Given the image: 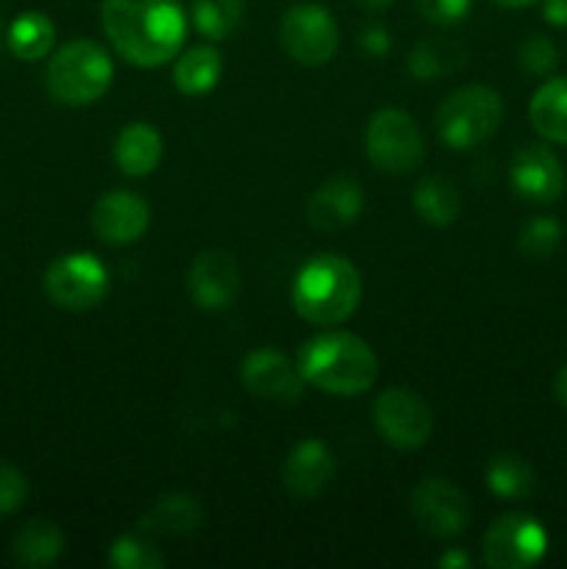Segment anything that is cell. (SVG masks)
Wrapping results in <instances>:
<instances>
[{"instance_id": "cell-1", "label": "cell", "mask_w": 567, "mask_h": 569, "mask_svg": "<svg viewBox=\"0 0 567 569\" xmlns=\"http://www.w3.org/2000/svg\"><path fill=\"white\" fill-rule=\"evenodd\" d=\"M100 26L117 53L133 67H161L187 39V14L178 0H103Z\"/></svg>"}, {"instance_id": "cell-2", "label": "cell", "mask_w": 567, "mask_h": 569, "mask_svg": "<svg viewBox=\"0 0 567 569\" xmlns=\"http://www.w3.org/2000/svg\"><path fill=\"white\" fill-rule=\"evenodd\" d=\"M306 383L337 398L367 392L378 378V359L370 345L350 331H326L311 337L298 353Z\"/></svg>"}, {"instance_id": "cell-3", "label": "cell", "mask_w": 567, "mask_h": 569, "mask_svg": "<svg viewBox=\"0 0 567 569\" xmlns=\"http://www.w3.org/2000/svg\"><path fill=\"white\" fill-rule=\"evenodd\" d=\"M361 300V276L345 256L317 253L298 270L292 306L311 326H339Z\"/></svg>"}, {"instance_id": "cell-4", "label": "cell", "mask_w": 567, "mask_h": 569, "mask_svg": "<svg viewBox=\"0 0 567 569\" xmlns=\"http://www.w3.org/2000/svg\"><path fill=\"white\" fill-rule=\"evenodd\" d=\"M115 78L111 56L92 39H72L61 44L44 70V87L61 106H89L103 98Z\"/></svg>"}, {"instance_id": "cell-5", "label": "cell", "mask_w": 567, "mask_h": 569, "mask_svg": "<svg viewBox=\"0 0 567 569\" xmlns=\"http://www.w3.org/2000/svg\"><path fill=\"white\" fill-rule=\"evenodd\" d=\"M504 120V100L489 87H461L437 109V133L450 150H470L487 142Z\"/></svg>"}, {"instance_id": "cell-6", "label": "cell", "mask_w": 567, "mask_h": 569, "mask_svg": "<svg viewBox=\"0 0 567 569\" xmlns=\"http://www.w3.org/2000/svg\"><path fill=\"white\" fill-rule=\"evenodd\" d=\"M367 159L384 172L404 176L426 159V144L417 122L400 109H381L370 117L365 131Z\"/></svg>"}, {"instance_id": "cell-7", "label": "cell", "mask_w": 567, "mask_h": 569, "mask_svg": "<svg viewBox=\"0 0 567 569\" xmlns=\"http://www.w3.org/2000/svg\"><path fill=\"white\" fill-rule=\"evenodd\" d=\"M44 295L50 303L67 311H89L109 295V272L92 253L59 256L44 270Z\"/></svg>"}, {"instance_id": "cell-8", "label": "cell", "mask_w": 567, "mask_h": 569, "mask_svg": "<svg viewBox=\"0 0 567 569\" xmlns=\"http://www.w3.org/2000/svg\"><path fill=\"white\" fill-rule=\"evenodd\" d=\"M548 550V533L534 517L511 511L500 515L481 539L484 565L493 569H528Z\"/></svg>"}, {"instance_id": "cell-9", "label": "cell", "mask_w": 567, "mask_h": 569, "mask_svg": "<svg viewBox=\"0 0 567 569\" xmlns=\"http://www.w3.org/2000/svg\"><path fill=\"white\" fill-rule=\"evenodd\" d=\"M278 39L289 59L306 67H322L337 53L339 28L328 9L317 3H300L281 17Z\"/></svg>"}, {"instance_id": "cell-10", "label": "cell", "mask_w": 567, "mask_h": 569, "mask_svg": "<svg viewBox=\"0 0 567 569\" xmlns=\"http://www.w3.org/2000/svg\"><path fill=\"white\" fill-rule=\"evenodd\" d=\"M372 422L384 442L398 450H417L431 439L434 415L431 406L415 389H384L372 403Z\"/></svg>"}, {"instance_id": "cell-11", "label": "cell", "mask_w": 567, "mask_h": 569, "mask_svg": "<svg viewBox=\"0 0 567 569\" xmlns=\"http://www.w3.org/2000/svg\"><path fill=\"white\" fill-rule=\"evenodd\" d=\"M411 517L428 537H459L470 526V506L465 492L448 478H422L411 489Z\"/></svg>"}, {"instance_id": "cell-12", "label": "cell", "mask_w": 567, "mask_h": 569, "mask_svg": "<svg viewBox=\"0 0 567 569\" xmlns=\"http://www.w3.org/2000/svg\"><path fill=\"white\" fill-rule=\"evenodd\" d=\"M511 189L520 200L534 206H548L565 194L567 176L561 167L559 156L548 148V144H523L511 159L509 170Z\"/></svg>"}, {"instance_id": "cell-13", "label": "cell", "mask_w": 567, "mask_h": 569, "mask_svg": "<svg viewBox=\"0 0 567 569\" xmlns=\"http://www.w3.org/2000/svg\"><path fill=\"white\" fill-rule=\"evenodd\" d=\"M239 378H242L245 389L250 395L270 403H298L304 398V376H300L298 365L289 361L281 350L276 348H259L250 350L239 365Z\"/></svg>"}, {"instance_id": "cell-14", "label": "cell", "mask_w": 567, "mask_h": 569, "mask_svg": "<svg viewBox=\"0 0 567 569\" xmlns=\"http://www.w3.org/2000/svg\"><path fill=\"white\" fill-rule=\"evenodd\" d=\"M187 292L198 309L222 311L242 292V270L228 250H203L189 264Z\"/></svg>"}, {"instance_id": "cell-15", "label": "cell", "mask_w": 567, "mask_h": 569, "mask_svg": "<svg viewBox=\"0 0 567 569\" xmlns=\"http://www.w3.org/2000/svg\"><path fill=\"white\" fill-rule=\"evenodd\" d=\"M89 220H92V231L100 242L120 248V244H133L145 237L150 226V206L128 189H115V192L98 198Z\"/></svg>"}, {"instance_id": "cell-16", "label": "cell", "mask_w": 567, "mask_h": 569, "mask_svg": "<svg viewBox=\"0 0 567 569\" xmlns=\"http://www.w3.org/2000/svg\"><path fill=\"white\" fill-rule=\"evenodd\" d=\"M365 209V192L354 178H328L306 200V220L315 231L334 233L354 226Z\"/></svg>"}, {"instance_id": "cell-17", "label": "cell", "mask_w": 567, "mask_h": 569, "mask_svg": "<svg viewBox=\"0 0 567 569\" xmlns=\"http://www.w3.org/2000/svg\"><path fill=\"white\" fill-rule=\"evenodd\" d=\"M334 456L320 439H304L292 448L287 456L281 470L284 489L292 495L295 500H315L331 487L334 481Z\"/></svg>"}, {"instance_id": "cell-18", "label": "cell", "mask_w": 567, "mask_h": 569, "mask_svg": "<svg viewBox=\"0 0 567 569\" xmlns=\"http://www.w3.org/2000/svg\"><path fill=\"white\" fill-rule=\"evenodd\" d=\"M203 526V506L192 495H165L137 522L145 537H187Z\"/></svg>"}, {"instance_id": "cell-19", "label": "cell", "mask_w": 567, "mask_h": 569, "mask_svg": "<svg viewBox=\"0 0 567 569\" xmlns=\"http://www.w3.org/2000/svg\"><path fill=\"white\" fill-rule=\"evenodd\" d=\"M161 144L159 131L148 122H131L120 131L115 142V161L120 172L131 178H145L159 167L161 161Z\"/></svg>"}, {"instance_id": "cell-20", "label": "cell", "mask_w": 567, "mask_h": 569, "mask_svg": "<svg viewBox=\"0 0 567 569\" xmlns=\"http://www.w3.org/2000/svg\"><path fill=\"white\" fill-rule=\"evenodd\" d=\"M528 120L539 137L567 144V78H550L534 92L528 103Z\"/></svg>"}, {"instance_id": "cell-21", "label": "cell", "mask_w": 567, "mask_h": 569, "mask_svg": "<svg viewBox=\"0 0 567 569\" xmlns=\"http://www.w3.org/2000/svg\"><path fill=\"white\" fill-rule=\"evenodd\" d=\"M64 553V533L50 520H31L11 539V556L22 567H50Z\"/></svg>"}, {"instance_id": "cell-22", "label": "cell", "mask_w": 567, "mask_h": 569, "mask_svg": "<svg viewBox=\"0 0 567 569\" xmlns=\"http://www.w3.org/2000/svg\"><path fill=\"white\" fill-rule=\"evenodd\" d=\"M411 206L431 226H450L461 214L459 187L445 176H428L415 187Z\"/></svg>"}, {"instance_id": "cell-23", "label": "cell", "mask_w": 567, "mask_h": 569, "mask_svg": "<svg viewBox=\"0 0 567 569\" xmlns=\"http://www.w3.org/2000/svg\"><path fill=\"white\" fill-rule=\"evenodd\" d=\"M222 72V56L220 50L211 44H198V48L187 50L181 59L172 67V83L178 92L183 94H206L217 87Z\"/></svg>"}, {"instance_id": "cell-24", "label": "cell", "mask_w": 567, "mask_h": 569, "mask_svg": "<svg viewBox=\"0 0 567 569\" xmlns=\"http://www.w3.org/2000/svg\"><path fill=\"white\" fill-rule=\"evenodd\" d=\"M6 42H9V50L17 59L39 61L53 50L56 26L42 11H26L9 26Z\"/></svg>"}, {"instance_id": "cell-25", "label": "cell", "mask_w": 567, "mask_h": 569, "mask_svg": "<svg viewBox=\"0 0 567 569\" xmlns=\"http://www.w3.org/2000/svg\"><path fill=\"white\" fill-rule=\"evenodd\" d=\"M487 487L504 500H523L537 487V476L523 456L498 453L487 465Z\"/></svg>"}, {"instance_id": "cell-26", "label": "cell", "mask_w": 567, "mask_h": 569, "mask_svg": "<svg viewBox=\"0 0 567 569\" xmlns=\"http://www.w3.org/2000/svg\"><path fill=\"white\" fill-rule=\"evenodd\" d=\"M467 50L450 39H426L409 53V72L420 81H431L437 76H448L465 67Z\"/></svg>"}, {"instance_id": "cell-27", "label": "cell", "mask_w": 567, "mask_h": 569, "mask_svg": "<svg viewBox=\"0 0 567 569\" xmlns=\"http://www.w3.org/2000/svg\"><path fill=\"white\" fill-rule=\"evenodd\" d=\"M242 0H192V22L206 39L222 42L242 22Z\"/></svg>"}, {"instance_id": "cell-28", "label": "cell", "mask_w": 567, "mask_h": 569, "mask_svg": "<svg viewBox=\"0 0 567 569\" xmlns=\"http://www.w3.org/2000/svg\"><path fill=\"white\" fill-rule=\"evenodd\" d=\"M109 561L117 569H161L165 556L159 553L153 542L145 533H122L111 542Z\"/></svg>"}, {"instance_id": "cell-29", "label": "cell", "mask_w": 567, "mask_h": 569, "mask_svg": "<svg viewBox=\"0 0 567 569\" xmlns=\"http://www.w3.org/2000/svg\"><path fill=\"white\" fill-rule=\"evenodd\" d=\"M561 242V228L554 217H534L531 222L520 228V237H517V250H520L526 259L543 261L548 256L556 253Z\"/></svg>"}, {"instance_id": "cell-30", "label": "cell", "mask_w": 567, "mask_h": 569, "mask_svg": "<svg viewBox=\"0 0 567 569\" xmlns=\"http://www.w3.org/2000/svg\"><path fill=\"white\" fill-rule=\"evenodd\" d=\"M517 61H520L523 72H528V76H548L556 67V61H559V56H556V44L548 37L534 33V37H528L520 44Z\"/></svg>"}, {"instance_id": "cell-31", "label": "cell", "mask_w": 567, "mask_h": 569, "mask_svg": "<svg viewBox=\"0 0 567 569\" xmlns=\"http://www.w3.org/2000/svg\"><path fill=\"white\" fill-rule=\"evenodd\" d=\"M28 498V481L20 467L0 459V517H9L22 509Z\"/></svg>"}, {"instance_id": "cell-32", "label": "cell", "mask_w": 567, "mask_h": 569, "mask_svg": "<svg viewBox=\"0 0 567 569\" xmlns=\"http://www.w3.org/2000/svg\"><path fill=\"white\" fill-rule=\"evenodd\" d=\"M415 6L422 20L434 22V26H456L470 14L472 0H415Z\"/></svg>"}, {"instance_id": "cell-33", "label": "cell", "mask_w": 567, "mask_h": 569, "mask_svg": "<svg viewBox=\"0 0 567 569\" xmlns=\"http://www.w3.org/2000/svg\"><path fill=\"white\" fill-rule=\"evenodd\" d=\"M361 48L370 56H384L389 50V31L381 22H372L361 31Z\"/></svg>"}, {"instance_id": "cell-34", "label": "cell", "mask_w": 567, "mask_h": 569, "mask_svg": "<svg viewBox=\"0 0 567 569\" xmlns=\"http://www.w3.org/2000/svg\"><path fill=\"white\" fill-rule=\"evenodd\" d=\"M545 22L556 28H567V0H543Z\"/></svg>"}, {"instance_id": "cell-35", "label": "cell", "mask_w": 567, "mask_h": 569, "mask_svg": "<svg viewBox=\"0 0 567 569\" xmlns=\"http://www.w3.org/2000/svg\"><path fill=\"white\" fill-rule=\"evenodd\" d=\"M437 565L442 569H467L470 567V559H467V553H461V550H448V553L439 556Z\"/></svg>"}, {"instance_id": "cell-36", "label": "cell", "mask_w": 567, "mask_h": 569, "mask_svg": "<svg viewBox=\"0 0 567 569\" xmlns=\"http://www.w3.org/2000/svg\"><path fill=\"white\" fill-rule=\"evenodd\" d=\"M554 395H556V400H559V403L567 409V365L561 367L559 372H556V378H554Z\"/></svg>"}, {"instance_id": "cell-37", "label": "cell", "mask_w": 567, "mask_h": 569, "mask_svg": "<svg viewBox=\"0 0 567 569\" xmlns=\"http://www.w3.org/2000/svg\"><path fill=\"white\" fill-rule=\"evenodd\" d=\"M354 3L365 11H381V9H387L392 0H354Z\"/></svg>"}, {"instance_id": "cell-38", "label": "cell", "mask_w": 567, "mask_h": 569, "mask_svg": "<svg viewBox=\"0 0 567 569\" xmlns=\"http://www.w3.org/2000/svg\"><path fill=\"white\" fill-rule=\"evenodd\" d=\"M495 6H504V9H526V6L539 3V0H493Z\"/></svg>"}]
</instances>
